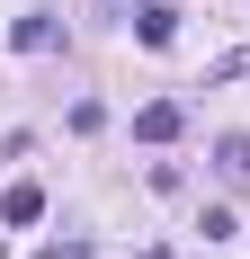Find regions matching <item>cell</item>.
I'll list each match as a JSON object with an SVG mask.
<instances>
[{
  "instance_id": "8992f818",
  "label": "cell",
  "mask_w": 250,
  "mask_h": 259,
  "mask_svg": "<svg viewBox=\"0 0 250 259\" xmlns=\"http://www.w3.org/2000/svg\"><path fill=\"white\" fill-rule=\"evenodd\" d=\"M36 259H90V241H54V250H36Z\"/></svg>"
},
{
  "instance_id": "3957f363",
  "label": "cell",
  "mask_w": 250,
  "mask_h": 259,
  "mask_svg": "<svg viewBox=\"0 0 250 259\" xmlns=\"http://www.w3.org/2000/svg\"><path fill=\"white\" fill-rule=\"evenodd\" d=\"M54 36H63V27H54L45 9H27V18L9 27V45H18V54H54Z\"/></svg>"
},
{
  "instance_id": "277c9868",
  "label": "cell",
  "mask_w": 250,
  "mask_h": 259,
  "mask_svg": "<svg viewBox=\"0 0 250 259\" xmlns=\"http://www.w3.org/2000/svg\"><path fill=\"white\" fill-rule=\"evenodd\" d=\"M215 170H224V188H250V134H224L215 143Z\"/></svg>"
},
{
  "instance_id": "5b68a950",
  "label": "cell",
  "mask_w": 250,
  "mask_h": 259,
  "mask_svg": "<svg viewBox=\"0 0 250 259\" xmlns=\"http://www.w3.org/2000/svg\"><path fill=\"white\" fill-rule=\"evenodd\" d=\"M36 214H45V188L36 179H18L9 197H0V224H36Z\"/></svg>"
},
{
  "instance_id": "52a82bcc",
  "label": "cell",
  "mask_w": 250,
  "mask_h": 259,
  "mask_svg": "<svg viewBox=\"0 0 250 259\" xmlns=\"http://www.w3.org/2000/svg\"><path fill=\"white\" fill-rule=\"evenodd\" d=\"M99 9H125V0H99Z\"/></svg>"
},
{
  "instance_id": "7a4b0ae2",
  "label": "cell",
  "mask_w": 250,
  "mask_h": 259,
  "mask_svg": "<svg viewBox=\"0 0 250 259\" xmlns=\"http://www.w3.org/2000/svg\"><path fill=\"white\" fill-rule=\"evenodd\" d=\"M134 36H143V45H170V36H179V9H170V0H143V9H134Z\"/></svg>"
},
{
  "instance_id": "6da1fadb",
  "label": "cell",
  "mask_w": 250,
  "mask_h": 259,
  "mask_svg": "<svg viewBox=\"0 0 250 259\" xmlns=\"http://www.w3.org/2000/svg\"><path fill=\"white\" fill-rule=\"evenodd\" d=\"M179 125H188V107H179V99H152L143 116H134V134H143V143H170Z\"/></svg>"
}]
</instances>
